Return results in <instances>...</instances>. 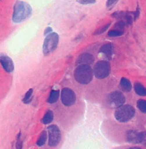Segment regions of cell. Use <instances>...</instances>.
Listing matches in <instances>:
<instances>
[{
  "instance_id": "obj_1",
  "label": "cell",
  "mask_w": 146,
  "mask_h": 149,
  "mask_svg": "<svg viewBox=\"0 0 146 149\" xmlns=\"http://www.w3.org/2000/svg\"><path fill=\"white\" fill-rule=\"evenodd\" d=\"M32 12L30 4L23 1H17L14 6L13 21L15 23L22 22L31 15Z\"/></svg>"
},
{
  "instance_id": "obj_2",
  "label": "cell",
  "mask_w": 146,
  "mask_h": 149,
  "mask_svg": "<svg viewBox=\"0 0 146 149\" xmlns=\"http://www.w3.org/2000/svg\"><path fill=\"white\" fill-rule=\"evenodd\" d=\"M94 71L90 65H79L74 70L75 80L81 84H88L93 79Z\"/></svg>"
},
{
  "instance_id": "obj_3",
  "label": "cell",
  "mask_w": 146,
  "mask_h": 149,
  "mask_svg": "<svg viewBox=\"0 0 146 149\" xmlns=\"http://www.w3.org/2000/svg\"><path fill=\"white\" fill-rule=\"evenodd\" d=\"M135 115L134 108L129 105H125L117 108L115 112L116 119L122 123L130 120Z\"/></svg>"
},
{
  "instance_id": "obj_4",
  "label": "cell",
  "mask_w": 146,
  "mask_h": 149,
  "mask_svg": "<svg viewBox=\"0 0 146 149\" xmlns=\"http://www.w3.org/2000/svg\"><path fill=\"white\" fill-rule=\"evenodd\" d=\"M59 36L56 32H51L46 36L43 44V54L47 56L54 51L58 44Z\"/></svg>"
},
{
  "instance_id": "obj_5",
  "label": "cell",
  "mask_w": 146,
  "mask_h": 149,
  "mask_svg": "<svg viewBox=\"0 0 146 149\" xmlns=\"http://www.w3.org/2000/svg\"><path fill=\"white\" fill-rule=\"evenodd\" d=\"M93 71L96 78L98 79H105L110 74L111 64L109 62L105 60L99 61L95 64Z\"/></svg>"
},
{
  "instance_id": "obj_6",
  "label": "cell",
  "mask_w": 146,
  "mask_h": 149,
  "mask_svg": "<svg viewBox=\"0 0 146 149\" xmlns=\"http://www.w3.org/2000/svg\"><path fill=\"white\" fill-rule=\"evenodd\" d=\"M125 97L120 91H113L107 97L106 102L111 108H118L123 105L125 102Z\"/></svg>"
},
{
  "instance_id": "obj_7",
  "label": "cell",
  "mask_w": 146,
  "mask_h": 149,
  "mask_svg": "<svg viewBox=\"0 0 146 149\" xmlns=\"http://www.w3.org/2000/svg\"><path fill=\"white\" fill-rule=\"evenodd\" d=\"M49 134V145L55 147L58 144L61 140V132L56 125H52L47 127Z\"/></svg>"
},
{
  "instance_id": "obj_8",
  "label": "cell",
  "mask_w": 146,
  "mask_h": 149,
  "mask_svg": "<svg viewBox=\"0 0 146 149\" xmlns=\"http://www.w3.org/2000/svg\"><path fill=\"white\" fill-rule=\"evenodd\" d=\"M61 100L64 105L70 107L75 104L76 96L72 90L68 88H64L61 93Z\"/></svg>"
},
{
  "instance_id": "obj_9",
  "label": "cell",
  "mask_w": 146,
  "mask_h": 149,
  "mask_svg": "<svg viewBox=\"0 0 146 149\" xmlns=\"http://www.w3.org/2000/svg\"><path fill=\"white\" fill-rule=\"evenodd\" d=\"M126 138L128 141L133 143H146V132L129 130L126 134Z\"/></svg>"
},
{
  "instance_id": "obj_10",
  "label": "cell",
  "mask_w": 146,
  "mask_h": 149,
  "mask_svg": "<svg viewBox=\"0 0 146 149\" xmlns=\"http://www.w3.org/2000/svg\"><path fill=\"white\" fill-rule=\"evenodd\" d=\"M0 61L4 70L7 72H12L14 70V64L13 60L7 55L1 54Z\"/></svg>"
},
{
  "instance_id": "obj_11",
  "label": "cell",
  "mask_w": 146,
  "mask_h": 149,
  "mask_svg": "<svg viewBox=\"0 0 146 149\" xmlns=\"http://www.w3.org/2000/svg\"><path fill=\"white\" fill-rule=\"evenodd\" d=\"M94 60H95V58L93 55L90 53H84L80 55V56L78 57L76 61V65H90L94 63Z\"/></svg>"
},
{
  "instance_id": "obj_12",
  "label": "cell",
  "mask_w": 146,
  "mask_h": 149,
  "mask_svg": "<svg viewBox=\"0 0 146 149\" xmlns=\"http://www.w3.org/2000/svg\"><path fill=\"white\" fill-rule=\"evenodd\" d=\"M99 53L105 58L111 60L113 54V47L112 44L108 43L102 45L99 50Z\"/></svg>"
},
{
  "instance_id": "obj_13",
  "label": "cell",
  "mask_w": 146,
  "mask_h": 149,
  "mask_svg": "<svg viewBox=\"0 0 146 149\" xmlns=\"http://www.w3.org/2000/svg\"><path fill=\"white\" fill-rule=\"evenodd\" d=\"M120 86L122 90L124 92H130L132 89V86L130 81L124 77L122 78L120 82Z\"/></svg>"
},
{
  "instance_id": "obj_14",
  "label": "cell",
  "mask_w": 146,
  "mask_h": 149,
  "mask_svg": "<svg viewBox=\"0 0 146 149\" xmlns=\"http://www.w3.org/2000/svg\"><path fill=\"white\" fill-rule=\"evenodd\" d=\"M134 89L137 94L140 96H146V88L141 83H136L134 85Z\"/></svg>"
},
{
  "instance_id": "obj_15",
  "label": "cell",
  "mask_w": 146,
  "mask_h": 149,
  "mask_svg": "<svg viewBox=\"0 0 146 149\" xmlns=\"http://www.w3.org/2000/svg\"><path fill=\"white\" fill-rule=\"evenodd\" d=\"M60 91L58 90H52L47 99V102L49 104L56 103L59 98Z\"/></svg>"
},
{
  "instance_id": "obj_16",
  "label": "cell",
  "mask_w": 146,
  "mask_h": 149,
  "mask_svg": "<svg viewBox=\"0 0 146 149\" xmlns=\"http://www.w3.org/2000/svg\"><path fill=\"white\" fill-rule=\"evenodd\" d=\"M53 118H54V115H53V112L50 110H49L46 112L43 118H42V122L44 125L49 124L53 121Z\"/></svg>"
},
{
  "instance_id": "obj_17",
  "label": "cell",
  "mask_w": 146,
  "mask_h": 149,
  "mask_svg": "<svg viewBox=\"0 0 146 149\" xmlns=\"http://www.w3.org/2000/svg\"><path fill=\"white\" fill-rule=\"evenodd\" d=\"M46 140H47V133L45 130H43L40 133V135L37 141V144L39 146H42L43 144H44Z\"/></svg>"
},
{
  "instance_id": "obj_18",
  "label": "cell",
  "mask_w": 146,
  "mask_h": 149,
  "mask_svg": "<svg viewBox=\"0 0 146 149\" xmlns=\"http://www.w3.org/2000/svg\"><path fill=\"white\" fill-rule=\"evenodd\" d=\"M33 89L31 88L29 89L25 95L24 98L22 100V101L24 104H28L31 102L32 100V94H33Z\"/></svg>"
},
{
  "instance_id": "obj_19",
  "label": "cell",
  "mask_w": 146,
  "mask_h": 149,
  "mask_svg": "<svg viewBox=\"0 0 146 149\" xmlns=\"http://www.w3.org/2000/svg\"><path fill=\"white\" fill-rule=\"evenodd\" d=\"M137 107L138 109L143 112L146 113V101L144 100H140L137 102Z\"/></svg>"
},
{
  "instance_id": "obj_20",
  "label": "cell",
  "mask_w": 146,
  "mask_h": 149,
  "mask_svg": "<svg viewBox=\"0 0 146 149\" xmlns=\"http://www.w3.org/2000/svg\"><path fill=\"white\" fill-rule=\"evenodd\" d=\"M124 34L123 31L117 30V29H113V30H111L108 33V35L109 37H119L121 36Z\"/></svg>"
},
{
  "instance_id": "obj_21",
  "label": "cell",
  "mask_w": 146,
  "mask_h": 149,
  "mask_svg": "<svg viewBox=\"0 0 146 149\" xmlns=\"http://www.w3.org/2000/svg\"><path fill=\"white\" fill-rule=\"evenodd\" d=\"M111 24V22L108 23V24H106V25H105L102 26L101 28H99V29H97L96 31H95L94 33H93V35H101V34L103 33L104 32H105L108 29V28L110 26Z\"/></svg>"
},
{
  "instance_id": "obj_22",
  "label": "cell",
  "mask_w": 146,
  "mask_h": 149,
  "mask_svg": "<svg viewBox=\"0 0 146 149\" xmlns=\"http://www.w3.org/2000/svg\"><path fill=\"white\" fill-rule=\"evenodd\" d=\"M126 25L127 24H126V22L124 21H120L115 24V29L123 31L122 29H123L125 28Z\"/></svg>"
},
{
  "instance_id": "obj_23",
  "label": "cell",
  "mask_w": 146,
  "mask_h": 149,
  "mask_svg": "<svg viewBox=\"0 0 146 149\" xmlns=\"http://www.w3.org/2000/svg\"><path fill=\"white\" fill-rule=\"evenodd\" d=\"M117 2L118 1H116V0H109L106 2V7L109 10H112Z\"/></svg>"
},
{
  "instance_id": "obj_24",
  "label": "cell",
  "mask_w": 146,
  "mask_h": 149,
  "mask_svg": "<svg viewBox=\"0 0 146 149\" xmlns=\"http://www.w3.org/2000/svg\"><path fill=\"white\" fill-rule=\"evenodd\" d=\"M21 133L17 137V141L16 143V149H21L22 147V142L21 140Z\"/></svg>"
},
{
  "instance_id": "obj_25",
  "label": "cell",
  "mask_w": 146,
  "mask_h": 149,
  "mask_svg": "<svg viewBox=\"0 0 146 149\" xmlns=\"http://www.w3.org/2000/svg\"><path fill=\"white\" fill-rule=\"evenodd\" d=\"M77 2L83 5H88L95 3L96 1H94V0H81V1H77Z\"/></svg>"
},
{
  "instance_id": "obj_26",
  "label": "cell",
  "mask_w": 146,
  "mask_h": 149,
  "mask_svg": "<svg viewBox=\"0 0 146 149\" xmlns=\"http://www.w3.org/2000/svg\"><path fill=\"white\" fill-rule=\"evenodd\" d=\"M52 31H53V29H51V28H50V27H47L46 29L44 30V35L47 36V35H48L49 34L51 33V32H52Z\"/></svg>"
},
{
  "instance_id": "obj_27",
  "label": "cell",
  "mask_w": 146,
  "mask_h": 149,
  "mask_svg": "<svg viewBox=\"0 0 146 149\" xmlns=\"http://www.w3.org/2000/svg\"><path fill=\"white\" fill-rule=\"evenodd\" d=\"M127 149H141V148L139 147H130Z\"/></svg>"
}]
</instances>
